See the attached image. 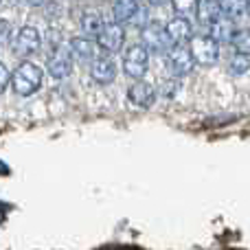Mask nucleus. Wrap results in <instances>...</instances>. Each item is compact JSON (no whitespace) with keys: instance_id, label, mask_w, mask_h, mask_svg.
<instances>
[{"instance_id":"f257e3e1","label":"nucleus","mask_w":250,"mask_h":250,"mask_svg":"<svg viewBox=\"0 0 250 250\" xmlns=\"http://www.w3.org/2000/svg\"><path fill=\"white\" fill-rule=\"evenodd\" d=\"M42 79H44V75H42V68H40V66H35L33 62H22V64L13 70L9 83H11V88L20 97H29V95H33V92L40 90Z\"/></svg>"},{"instance_id":"f03ea898","label":"nucleus","mask_w":250,"mask_h":250,"mask_svg":"<svg viewBox=\"0 0 250 250\" xmlns=\"http://www.w3.org/2000/svg\"><path fill=\"white\" fill-rule=\"evenodd\" d=\"M141 40H143L141 46L145 48L147 53H149V51L167 53L169 46H171V40H169L167 31H165V24H163V22H158V20H151V22H147V24H143Z\"/></svg>"},{"instance_id":"7ed1b4c3","label":"nucleus","mask_w":250,"mask_h":250,"mask_svg":"<svg viewBox=\"0 0 250 250\" xmlns=\"http://www.w3.org/2000/svg\"><path fill=\"white\" fill-rule=\"evenodd\" d=\"M191 60L193 64L200 66H213L220 60V44L213 42L208 35H198V38H191Z\"/></svg>"},{"instance_id":"20e7f679","label":"nucleus","mask_w":250,"mask_h":250,"mask_svg":"<svg viewBox=\"0 0 250 250\" xmlns=\"http://www.w3.org/2000/svg\"><path fill=\"white\" fill-rule=\"evenodd\" d=\"M123 44H125V31H123L121 24L110 22V24L101 26V31L97 33V48L108 53V55L119 53L123 48Z\"/></svg>"},{"instance_id":"39448f33","label":"nucleus","mask_w":250,"mask_h":250,"mask_svg":"<svg viewBox=\"0 0 250 250\" xmlns=\"http://www.w3.org/2000/svg\"><path fill=\"white\" fill-rule=\"evenodd\" d=\"M147 66H149V53L141 46V44H134L125 51L123 55V70L125 75L134 79H141L147 73Z\"/></svg>"},{"instance_id":"423d86ee","label":"nucleus","mask_w":250,"mask_h":250,"mask_svg":"<svg viewBox=\"0 0 250 250\" xmlns=\"http://www.w3.org/2000/svg\"><path fill=\"white\" fill-rule=\"evenodd\" d=\"M167 64L176 77H185L193 70V60H191L189 46L185 44H171L167 51Z\"/></svg>"},{"instance_id":"0eeeda50","label":"nucleus","mask_w":250,"mask_h":250,"mask_svg":"<svg viewBox=\"0 0 250 250\" xmlns=\"http://www.w3.org/2000/svg\"><path fill=\"white\" fill-rule=\"evenodd\" d=\"M46 68H48V73H51L55 79L68 77V75L73 73V57H70L68 48L57 46L55 51L51 53V57H48Z\"/></svg>"},{"instance_id":"6e6552de","label":"nucleus","mask_w":250,"mask_h":250,"mask_svg":"<svg viewBox=\"0 0 250 250\" xmlns=\"http://www.w3.org/2000/svg\"><path fill=\"white\" fill-rule=\"evenodd\" d=\"M40 31L35 26H22L16 35V53L20 57H31L33 53H38L40 48Z\"/></svg>"},{"instance_id":"1a4fd4ad","label":"nucleus","mask_w":250,"mask_h":250,"mask_svg":"<svg viewBox=\"0 0 250 250\" xmlns=\"http://www.w3.org/2000/svg\"><path fill=\"white\" fill-rule=\"evenodd\" d=\"M90 75L97 83L105 86V83H110L114 77H117V64H114L112 57H97V60L92 62Z\"/></svg>"},{"instance_id":"9d476101","label":"nucleus","mask_w":250,"mask_h":250,"mask_svg":"<svg viewBox=\"0 0 250 250\" xmlns=\"http://www.w3.org/2000/svg\"><path fill=\"white\" fill-rule=\"evenodd\" d=\"M208 29H211V35H208V38L217 44L220 42H235L239 35V29L235 26L233 20H229V18H220V20L213 22Z\"/></svg>"},{"instance_id":"9b49d317","label":"nucleus","mask_w":250,"mask_h":250,"mask_svg":"<svg viewBox=\"0 0 250 250\" xmlns=\"http://www.w3.org/2000/svg\"><path fill=\"white\" fill-rule=\"evenodd\" d=\"M165 31H167L171 44H185L187 40L193 38V26H191V22L187 20V18H180V16L173 18V20L165 26Z\"/></svg>"},{"instance_id":"f8f14e48","label":"nucleus","mask_w":250,"mask_h":250,"mask_svg":"<svg viewBox=\"0 0 250 250\" xmlns=\"http://www.w3.org/2000/svg\"><path fill=\"white\" fill-rule=\"evenodd\" d=\"M127 99L132 101L134 105H138V108H151V104L156 101V90L149 83L138 82L127 90Z\"/></svg>"},{"instance_id":"ddd939ff","label":"nucleus","mask_w":250,"mask_h":250,"mask_svg":"<svg viewBox=\"0 0 250 250\" xmlns=\"http://www.w3.org/2000/svg\"><path fill=\"white\" fill-rule=\"evenodd\" d=\"M97 44L92 42L90 38H73L70 40V48H68V53H70V57H77V60H82V62H90V60H95V55H97Z\"/></svg>"},{"instance_id":"4468645a","label":"nucleus","mask_w":250,"mask_h":250,"mask_svg":"<svg viewBox=\"0 0 250 250\" xmlns=\"http://www.w3.org/2000/svg\"><path fill=\"white\" fill-rule=\"evenodd\" d=\"M195 16H198V22L211 26L213 22H217L222 18V9L217 0H198L195 4Z\"/></svg>"},{"instance_id":"2eb2a0df","label":"nucleus","mask_w":250,"mask_h":250,"mask_svg":"<svg viewBox=\"0 0 250 250\" xmlns=\"http://www.w3.org/2000/svg\"><path fill=\"white\" fill-rule=\"evenodd\" d=\"M138 11V2L136 0H117L112 7V18L114 24H121V22H129Z\"/></svg>"},{"instance_id":"dca6fc26","label":"nucleus","mask_w":250,"mask_h":250,"mask_svg":"<svg viewBox=\"0 0 250 250\" xmlns=\"http://www.w3.org/2000/svg\"><path fill=\"white\" fill-rule=\"evenodd\" d=\"M222 16H229V20L233 18H242L248 13V0H220Z\"/></svg>"},{"instance_id":"f3484780","label":"nucleus","mask_w":250,"mask_h":250,"mask_svg":"<svg viewBox=\"0 0 250 250\" xmlns=\"http://www.w3.org/2000/svg\"><path fill=\"white\" fill-rule=\"evenodd\" d=\"M101 26H104V22H101V16L97 11H86L82 16V31H86L88 35H97Z\"/></svg>"},{"instance_id":"a211bd4d","label":"nucleus","mask_w":250,"mask_h":250,"mask_svg":"<svg viewBox=\"0 0 250 250\" xmlns=\"http://www.w3.org/2000/svg\"><path fill=\"white\" fill-rule=\"evenodd\" d=\"M248 70V53H235L233 62H230V73L244 75Z\"/></svg>"},{"instance_id":"6ab92c4d","label":"nucleus","mask_w":250,"mask_h":250,"mask_svg":"<svg viewBox=\"0 0 250 250\" xmlns=\"http://www.w3.org/2000/svg\"><path fill=\"white\" fill-rule=\"evenodd\" d=\"M171 4H173V9L180 13V18H187L189 13H195L198 0H171Z\"/></svg>"},{"instance_id":"aec40b11","label":"nucleus","mask_w":250,"mask_h":250,"mask_svg":"<svg viewBox=\"0 0 250 250\" xmlns=\"http://www.w3.org/2000/svg\"><path fill=\"white\" fill-rule=\"evenodd\" d=\"M9 79H11V73H9V68H7L4 64H0V95L7 90Z\"/></svg>"},{"instance_id":"412c9836","label":"nucleus","mask_w":250,"mask_h":250,"mask_svg":"<svg viewBox=\"0 0 250 250\" xmlns=\"http://www.w3.org/2000/svg\"><path fill=\"white\" fill-rule=\"evenodd\" d=\"M9 35H11V24L9 22H0V44L9 42Z\"/></svg>"},{"instance_id":"4be33fe9","label":"nucleus","mask_w":250,"mask_h":250,"mask_svg":"<svg viewBox=\"0 0 250 250\" xmlns=\"http://www.w3.org/2000/svg\"><path fill=\"white\" fill-rule=\"evenodd\" d=\"M147 2H149V4H160L163 0H147Z\"/></svg>"}]
</instances>
